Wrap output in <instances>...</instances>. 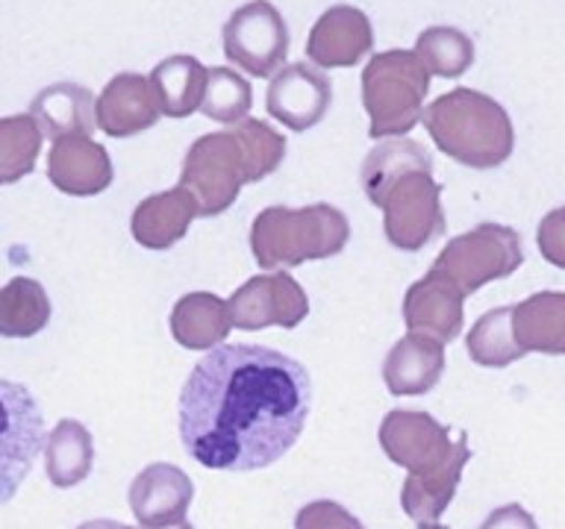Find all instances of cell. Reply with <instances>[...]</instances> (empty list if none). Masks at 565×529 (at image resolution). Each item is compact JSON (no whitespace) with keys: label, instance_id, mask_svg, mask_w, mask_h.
I'll list each match as a JSON object with an SVG mask.
<instances>
[{"label":"cell","instance_id":"obj_37","mask_svg":"<svg viewBox=\"0 0 565 529\" xmlns=\"http://www.w3.org/2000/svg\"><path fill=\"white\" fill-rule=\"evenodd\" d=\"M418 529H448V527H441V523H418Z\"/></svg>","mask_w":565,"mask_h":529},{"label":"cell","instance_id":"obj_3","mask_svg":"<svg viewBox=\"0 0 565 529\" xmlns=\"http://www.w3.org/2000/svg\"><path fill=\"white\" fill-rule=\"evenodd\" d=\"M424 127L441 153L475 171L503 165L515 148V130L507 109L475 88H454L436 97L424 109Z\"/></svg>","mask_w":565,"mask_h":529},{"label":"cell","instance_id":"obj_27","mask_svg":"<svg viewBox=\"0 0 565 529\" xmlns=\"http://www.w3.org/2000/svg\"><path fill=\"white\" fill-rule=\"evenodd\" d=\"M468 356L480 368H507L527 353L521 350L512 333V306L489 309L483 317H477L466 338Z\"/></svg>","mask_w":565,"mask_h":529},{"label":"cell","instance_id":"obj_6","mask_svg":"<svg viewBox=\"0 0 565 529\" xmlns=\"http://www.w3.org/2000/svg\"><path fill=\"white\" fill-rule=\"evenodd\" d=\"M247 183H256L254 165L233 127L201 136L185 150L180 185L194 197L201 218L227 212Z\"/></svg>","mask_w":565,"mask_h":529},{"label":"cell","instance_id":"obj_17","mask_svg":"<svg viewBox=\"0 0 565 529\" xmlns=\"http://www.w3.org/2000/svg\"><path fill=\"white\" fill-rule=\"evenodd\" d=\"M97 127L113 139H130L136 132L150 130L159 121L157 97L150 91L148 77L124 71L104 86L95 106Z\"/></svg>","mask_w":565,"mask_h":529},{"label":"cell","instance_id":"obj_9","mask_svg":"<svg viewBox=\"0 0 565 529\" xmlns=\"http://www.w3.org/2000/svg\"><path fill=\"white\" fill-rule=\"evenodd\" d=\"M383 233L397 250L415 253L445 236V209H441V185L433 180V171H409L388 185L380 197Z\"/></svg>","mask_w":565,"mask_h":529},{"label":"cell","instance_id":"obj_25","mask_svg":"<svg viewBox=\"0 0 565 529\" xmlns=\"http://www.w3.org/2000/svg\"><path fill=\"white\" fill-rule=\"evenodd\" d=\"M409 171H433L430 150L422 141L413 139H392L380 141L362 162V192L374 206H380V197L395 180H401Z\"/></svg>","mask_w":565,"mask_h":529},{"label":"cell","instance_id":"obj_12","mask_svg":"<svg viewBox=\"0 0 565 529\" xmlns=\"http://www.w3.org/2000/svg\"><path fill=\"white\" fill-rule=\"evenodd\" d=\"M333 104V86L321 68L309 62H291L282 65L268 83L265 109L274 121H280L286 130L307 132L324 121L327 109Z\"/></svg>","mask_w":565,"mask_h":529},{"label":"cell","instance_id":"obj_4","mask_svg":"<svg viewBox=\"0 0 565 529\" xmlns=\"http://www.w3.org/2000/svg\"><path fill=\"white\" fill-rule=\"evenodd\" d=\"M348 241L351 224L344 212L330 203H312L303 209L268 206L256 215L250 227V250L263 271L330 259L342 253Z\"/></svg>","mask_w":565,"mask_h":529},{"label":"cell","instance_id":"obj_7","mask_svg":"<svg viewBox=\"0 0 565 529\" xmlns=\"http://www.w3.org/2000/svg\"><path fill=\"white\" fill-rule=\"evenodd\" d=\"M524 262L521 236L503 224H477L441 247L430 271L454 282L462 294H475L489 282L503 280Z\"/></svg>","mask_w":565,"mask_h":529},{"label":"cell","instance_id":"obj_36","mask_svg":"<svg viewBox=\"0 0 565 529\" xmlns=\"http://www.w3.org/2000/svg\"><path fill=\"white\" fill-rule=\"evenodd\" d=\"M159 529H194L189 520H183V523H174V527H159Z\"/></svg>","mask_w":565,"mask_h":529},{"label":"cell","instance_id":"obj_29","mask_svg":"<svg viewBox=\"0 0 565 529\" xmlns=\"http://www.w3.org/2000/svg\"><path fill=\"white\" fill-rule=\"evenodd\" d=\"M415 56L436 77H462L475 62V42L457 26H427L415 39Z\"/></svg>","mask_w":565,"mask_h":529},{"label":"cell","instance_id":"obj_28","mask_svg":"<svg viewBox=\"0 0 565 529\" xmlns=\"http://www.w3.org/2000/svg\"><path fill=\"white\" fill-rule=\"evenodd\" d=\"M42 141V127L30 112L0 118V185L18 183L33 174Z\"/></svg>","mask_w":565,"mask_h":529},{"label":"cell","instance_id":"obj_33","mask_svg":"<svg viewBox=\"0 0 565 529\" xmlns=\"http://www.w3.org/2000/svg\"><path fill=\"white\" fill-rule=\"evenodd\" d=\"M539 253L556 268H565V206L547 212L536 229Z\"/></svg>","mask_w":565,"mask_h":529},{"label":"cell","instance_id":"obj_8","mask_svg":"<svg viewBox=\"0 0 565 529\" xmlns=\"http://www.w3.org/2000/svg\"><path fill=\"white\" fill-rule=\"evenodd\" d=\"M44 414L24 382L0 379V506H7L44 450Z\"/></svg>","mask_w":565,"mask_h":529},{"label":"cell","instance_id":"obj_32","mask_svg":"<svg viewBox=\"0 0 565 529\" xmlns=\"http://www.w3.org/2000/svg\"><path fill=\"white\" fill-rule=\"evenodd\" d=\"M295 529H365L356 515L335 500H312L295 515Z\"/></svg>","mask_w":565,"mask_h":529},{"label":"cell","instance_id":"obj_24","mask_svg":"<svg viewBox=\"0 0 565 529\" xmlns=\"http://www.w3.org/2000/svg\"><path fill=\"white\" fill-rule=\"evenodd\" d=\"M95 465L92 432L74 418H62L44 439V471L56 488H74L88 479Z\"/></svg>","mask_w":565,"mask_h":529},{"label":"cell","instance_id":"obj_31","mask_svg":"<svg viewBox=\"0 0 565 529\" xmlns=\"http://www.w3.org/2000/svg\"><path fill=\"white\" fill-rule=\"evenodd\" d=\"M233 130L245 144L247 156H250V165H254V180H265L271 176L277 168L282 165L286 159V139L282 132H277L268 121H259V118H245V121L233 123Z\"/></svg>","mask_w":565,"mask_h":529},{"label":"cell","instance_id":"obj_34","mask_svg":"<svg viewBox=\"0 0 565 529\" xmlns=\"http://www.w3.org/2000/svg\"><path fill=\"white\" fill-rule=\"evenodd\" d=\"M480 529H539V527H536V518H533L524 506H519V503H507V506H498L494 511H489L483 523H480Z\"/></svg>","mask_w":565,"mask_h":529},{"label":"cell","instance_id":"obj_2","mask_svg":"<svg viewBox=\"0 0 565 529\" xmlns=\"http://www.w3.org/2000/svg\"><path fill=\"white\" fill-rule=\"evenodd\" d=\"M380 447L395 465L406 467L401 506L415 523H436L454 500L471 450L459 432L450 435L433 414L418 409H392L380 423Z\"/></svg>","mask_w":565,"mask_h":529},{"label":"cell","instance_id":"obj_1","mask_svg":"<svg viewBox=\"0 0 565 529\" xmlns=\"http://www.w3.org/2000/svg\"><path fill=\"white\" fill-rule=\"evenodd\" d=\"M309 409L312 379L298 359L263 344H218L183 382L180 441L198 465L250 474L298 444Z\"/></svg>","mask_w":565,"mask_h":529},{"label":"cell","instance_id":"obj_18","mask_svg":"<svg viewBox=\"0 0 565 529\" xmlns=\"http://www.w3.org/2000/svg\"><path fill=\"white\" fill-rule=\"evenodd\" d=\"M445 374V344L430 335L409 333L392 344L383 361V382L395 397L427 395Z\"/></svg>","mask_w":565,"mask_h":529},{"label":"cell","instance_id":"obj_20","mask_svg":"<svg viewBox=\"0 0 565 529\" xmlns=\"http://www.w3.org/2000/svg\"><path fill=\"white\" fill-rule=\"evenodd\" d=\"M95 95L86 86L77 83H53L42 88L30 104L33 115L42 132L47 139H65V136H88L95 130Z\"/></svg>","mask_w":565,"mask_h":529},{"label":"cell","instance_id":"obj_35","mask_svg":"<svg viewBox=\"0 0 565 529\" xmlns=\"http://www.w3.org/2000/svg\"><path fill=\"white\" fill-rule=\"evenodd\" d=\"M77 529H132L121 520H109V518H95V520H86V523H79Z\"/></svg>","mask_w":565,"mask_h":529},{"label":"cell","instance_id":"obj_15","mask_svg":"<svg viewBox=\"0 0 565 529\" xmlns=\"http://www.w3.org/2000/svg\"><path fill=\"white\" fill-rule=\"evenodd\" d=\"M113 159L88 136H65L47 153V180L71 197H95L113 185Z\"/></svg>","mask_w":565,"mask_h":529},{"label":"cell","instance_id":"obj_19","mask_svg":"<svg viewBox=\"0 0 565 529\" xmlns=\"http://www.w3.org/2000/svg\"><path fill=\"white\" fill-rule=\"evenodd\" d=\"M194 218H198V203L183 185H174L168 192L150 194L136 206L130 233L148 250H168L177 241H183Z\"/></svg>","mask_w":565,"mask_h":529},{"label":"cell","instance_id":"obj_21","mask_svg":"<svg viewBox=\"0 0 565 529\" xmlns=\"http://www.w3.org/2000/svg\"><path fill=\"white\" fill-rule=\"evenodd\" d=\"M512 333L524 353L565 356V291H539L512 306Z\"/></svg>","mask_w":565,"mask_h":529},{"label":"cell","instance_id":"obj_5","mask_svg":"<svg viewBox=\"0 0 565 529\" xmlns=\"http://www.w3.org/2000/svg\"><path fill=\"white\" fill-rule=\"evenodd\" d=\"M430 95V71L415 51H383L362 71V106L369 112L371 139H404L424 118Z\"/></svg>","mask_w":565,"mask_h":529},{"label":"cell","instance_id":"obj_13","mask_svg":"<svg viewBox=\"0 0 565 529\" xmlns=\"http://www.w3.org/2000/svg\"><path fill=\"white\" fill-rule=\"evenodd\" d=\"M127 500L141 529L174 527L183 523L185 511L192 506L194 483L183 467L171 462H153L132 476Z\"/></svg>","mask_w":565,"mask_h":529},{"label":"cell","instance_id":"obj_10","mask_svg":"<svg viewBox=\"0 0 565 529\" xmlns=\"http://www.w3.org/2000/svg\"><path fill=\"white\" fill-rule=\"evenodd\" d=\"M224 56L250 77H274L289 56V24L268 0H250L221 30Z\"/></svg>","mask_w":565,"mask_h":529},{"label":"cell","instance_id":"obj_23","mask_svg":"<svg viewBox=\"0 0 565 529\" xmlns=\"http://www.w3.org/2000/svg\"><path fill=\"white\" fill-rule=\"evenodd\" d=\"M206 79H210V68L198 56L177 53L150 71L148 83L157 97L159 112L168 118H189L201 109Z\"/></svg>","mask_w":565,"mask_h":529},{"label":"cell","instance_id":"obj_22","mask_svg":"<svg viewBox=\"0 0 565 529\" xmlns=\"http://www.w3.org/2000/svg\"><path fill=\"white\" fill-rule=\"evenodd\" d=\"M233 321H230L227 300L210 291H192L177 300L171 309V335L185 350H212L227 342Z\"/></svg>","mask_w":565,"mask_h":529},{"label":"cell","instance_id":"obj_16","mask_svg":"<svg viewBox=\"0 0 565 529\" xmlns=\"http://www.w3.org/2000/svg\"><path fill=\"white\" fill-rule=\"evenodd\" d=\"M462 303L466 294L439 277L427 271V277L413 282L404 298V324L409 333L430 335L436 342L448 344L462 333Z\"/></svg>","mask_w":565,"mask_h":529},{"label":"cell","instance_id":"obj_11","mask_svg":"<svg viewBox=\"0 0 565 529\" xmlns=\"http://www.w3.org/2000/svg\"><path fill=\"white\" fill-rule=\"evenodd\" d=\"M230 321L238 330H265V326H295L309 315V298L291 273L271 271L250 277V280L230 294Z\"/></svg>","mask_w":565,"mask_h":529},{"label":"cell","instance_id":"obj_26","mask_svg":"<svg viewBox=\"0 0 565 529\" xmlns=\"http://www.w3.org/2000/svg\"><path fill=\"white\" fill-rule=\"evenodd\" d=\"M51 312L42 282L12 277L0 289V338H33L51 324Z\"/></svg>","mask_w":565,"mask_h":529},{"label":"cell","instance_id":"obj_14","mask_svg":"<svg viewBox=\"0 0 565 529\" xmlns=\"http://www.w3.org/2000/svg\"><path fill=\"white\" fill-rule=\"evenodd\" d=\"M374 47L371 18L356 7L339 3L321 12L307 39V60L316 68H353Z\"/></svg>","mask_w":565,"mask_h":529},{"label":"cell","instance_id":"obj_30","mask_svg":"<svg viewBox=\"0 0 565 529\" xmlns=\"http://www.w3.org/2000/svg\"><path fill=\"white\" fill-rule=\"evenodd\" d=\"M254 106V88L242 74L233 68H210V79H206V91H203L201 112L210 121L218 123H238L245 121L247 112Z\"/></svg>","mask_w":565,"mask_h":529}]
</instances>
